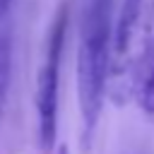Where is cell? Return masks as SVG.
Returning <instances> with one entry per match:
<instances>
[{"label": "cell", "mask_w": 154, "mask_h": 154, "mask_svg": "<svg viewBox=\"0 0 154 154\" xmlns=\"http://www.w3.org/2000/svg\"><path fill=\"white\" fill-rule=\"evenodd\" d=\"M67 36V5L58 10L46 34L43 55L36 70V137L43 154H51L58 140V106H60V63Z\"/></svg>", "instance_id": "3957f363"}, {"label": "cell", "mask_w": 154, "mask_h": 154, "mask_svg": "<svg viewBox=\"0 0 154 154\" xmlns=\"http://www.w3.org/2000/svg\"><path fill=\"white\" fill-rule=\"evenodd\" d=\"M58 154H67V149H65V147H60V152H58Z\"/></svg>", "instance_id": "52a82bcc"}, {"label": "cell", "mask_w": 154, "mask_h": 154, "mask_svg": "<svg viewBox=\"0 0 154 154\" xmlns=\"http://www.w3.org/2000/svg\"><path fill=\"white\" fill-rule=\"evenodd\" d=\"M152 0H123L113 22L108 96L116 106L137 96L152 51Z\"/></svg>", "instance_id": "7a4b0ae2"}, {"label": "cell", "mask_w": 154, "mask_h": 154, "mask_svg": "<svg viewBox=\"0 0 154 154\" xmlns=\"http://www.w3.org/2000/svg\"><path fill=\"white\" fill-rule=\"evenodd\" d=\"M111 41H113V17L111 0H89L79 24L77 38V106L82 123V149L91 147L94 132L101 120L103 101L108 96L111 77Z\"/></svg>", "instance_id": "6da1fadb"}, {"label": "cell", "mask_w": 154, "mask_h": 154, "mask_svg": "<svg viewBox=\"0 0 154 154\" xmlns=\"http://www.w3.org/2000/svg\"><path fill=\"white\" fill-rule=\"evenodd\" d=\"M12 2H14V0H0V19H10Z\"/></svg>", "instance_id": "8992f818"}, {"label": "cell", "mask_w": 154, "mask_h": 154, "mask_svg": "<svg viewBox=\"0 0 154 154\" xmlns=\"http://www.w3.org/2000/svg\"><path fill=\"white\" fill-rule=\"evenodd\" d=\"M137 101H140V108L154 118V36H152L149 63H147V70H144V77H142V84L137 91Z\"/></svg>", "instance_id": "5b68a950"}, {"label": "cell", "mask_w": 154, "mask_h": 154, "mask_svg": "<svg viewBox=\"0 0 154 154\" xmlns=\"http://www.w3.org/2000/svg\"><path fill=\"white\" fill-rule=\"evenodd\" d=\"M10 82H12V34H10V19H0V120L5 113Z\"/></svg>", "instance_id": "277c9868"}]
</instances>
